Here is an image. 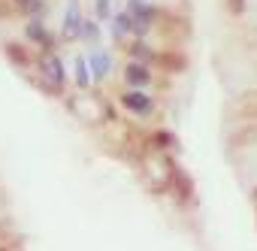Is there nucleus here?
<instances>
[{
	"label": "nucleus",
	"instance_id": "nucleus-1",
	"mask_svg": "<svg viewBox=\"0 0 257 251\" xmlns=\"http://www.w3.org/2000/svg\"><path fill=\"white\" fill-rule=\"evenodd\" d=\"M40 85H43V91H49V94H61V85L67 82V76H64V64L58 61V55H43V61H40Z\"/></svg>",
	"mask_w": 257,
	"mask_h": 251
},
{
	"label": "nucleus",
	"instance_id": "nucleus-2",
	"mask_svg": "<svg viewBox=\"0 0 257 251\" xmlns=\"http://www.w3.org/2000/svg\"><path fill=\"white\" fill-rule=\"evenodd\" d=\"M88 67H91L94 82H103V79L109 76V70H112V58H109V52H103V49L88 52Z\"/></svg>",
	"mask_w": 257,
	"mask_h": 251
},
{
	"label": "nucleus",
	"instance_id": "nucleus-3",
	"mask_svg": "<svg viewBox=\"0 0 257 251\" xmlns=\"http://www.w3.org/2000/svg\"><path fill=\"white\" fill-rule=\"evenodd\" d=\"M121 103H124V109H131V112H140V115H149V112H152V97H149L146 91H140V88L127 91V94L121 97Z\"/></svg>",
	"mask_w": 257,
	"mask_h": 251
},
{
	"label": "nucleus",
	"instance_id": "nucleus-4",
	"mask_svg": "<svg viewBox=\"0 0 257 251\" xmlns=\"http://www.w3.org/2000/svg\"><path fill=\"white\" fill-rule=\"evenodd\" d=\"M124 79H127V85H131V88H143V85L152 82L149 67H146L143 61H131V64H127V67H124Z\"/></svg>",
	"mask_w": 257,
	"mask_h": 251
},
{
	"label": "nucleus",
	"instance_id": "nucleus-5",
	"mask_svg": "<svg viewBox=\"0 0 257 251\" xmlns=\"http://www.w3.org/2000/svg\"><path fill=\"white\" fill-rule=\"evenodd\" d=\"M25 34H28V40H31V43H37V46H43L46 52H52V46H55V40L49 37V31H46V25H43L40 19H31V22H28V28H25Z\"/></svg>",
	"mask_w": 257,
	"mask_h": 251
},
{
	"label": "nucleus",
	"instance_id": "nucleus-6",
	"mask_svg": "<svg viewBox=\"0 0 257 251\" xmlns=\"http://www.w3.org/2000/svg\"><path fill=\"white\" fill-rule=\"evenodd\" d=\"M82 13H79V4H76V0H70V4H67V13H64V37H79V28H82Z\"/></svg>",
	"mask_w": 257,
	"mask_h": 251
},
{
	"label": "nucleus",
	"instance_id": "nucleus-7",
	"mask_svg": "<svg viewBox=\"0 0 257 251\" xmlns=\"http://www.w3.org/2000/svg\"><path fill=\"white\" fill-rule=\"evenodd\" d=\"M109 34L115 37V40H124L127 34H134V16L131 13H115L112 16V28H109Z\"/></svg>",
	"mask_w": 257,
	"mask_h": 251
},
{
	"label": "nucleus",
	"instance_id": "nucleus-8",
	"mask_svg": "<svg viewBox=\"0 0 257 251\" xmlns=\"http://www.w3.org/2000/svg\"><path fill=\"white\" fill-rule=\"evenodd\" d=\"M91 82H94V76H91L88 58H76V85H79V88H88Z\"/></svg>",
	"mask_w": 257,
	"mask_h": 251
},
{
	"label": "nucleus",
	"instance_id": "nucleus-9",
	"mask_svg": "<svg viewBox=\"0 0 257 251\" xmlns=\"http://www.w3.org/2000/svg\"><path fill=\"white\" fill-rule=\"evenodd\" d=\"M127 52H131V58L134 61H143V64H149L155 55H152V49L143 43V37H137V43H131V49H127Z\"/></svg>",
	"mask_w": 257,
	"mask_h": 251
},
{
	"label": "nucleus",
	"instance_id": "nucleus-10",
	"mask_svg": "<svg viewBox=\"0 0 257 251\" xmlns=\"http://www.w3.org/2000/svg\"><path fill=\"white\" fill-rule=\"evenodd\" d=\"M79 40H85V43H97V40H100V22L85 19L82 28H79Z\"/></svg>",
	"mask_w": 257,
	"mask_h": 251
},
{
	"label": "nucleus",
	"instance_id": "nucleus-11",
	"mask_svg": "<svg viewBox=\"0 0 257 251\" xmlns=\"http://www.w3.org/2000/svg\"><path fill=\"white\" fill-rule=\"evenodd\" d=\"M7 55H10V61H16L19 67L28 64V52H25L22 46H16V43H7Z\"/></svg>",
	"mask_w": 257,
	"mask_h": 251
},
{
	"label": "nucleus",
	"instance_id": "nucleus-12",
	"mask_svg": "<svg viewBox=\"0 0 257 251\" xmlns=\"http://www.w3.org/2000/svg\"><path fill=\"white\" fill-rule=\"evenodd\" d=\"M173 179H176V188H179L182 200H185V197H191V182L185 179V173H182V170H173Z\"/></svg>",
	"mask_w": 257,
	"mask_h": 251
},
{
	"label": "nucleus",
	"instance_id": "nucleus-13",
	"mask_svg": "<svg viewBox=\"0 0 257 251\" xmlns=\"http://www.w3.org/2000/svg\"><path fill=\"white\" fill-rule=\"evenodd\" d=\"M112 0H94V13H97V19H112Z\"/></svg>",
	"mask_w": 257,
	"mask_h": 251
},
{
	"label": "nucleus",
	"instance_id": "nucleus-14",
	"mask_svg": "<svg viewBox=\"0 0 257 251\" xmlns=\"http://www.w3.org/2000/svg\"><path fill=\"white\" fill-rule=\"evenodd\" d=\"M25 13H28L31 19H40V16L46 13V0H31V4L25 7Z\"/></svg>",
	"mask_w": 257,
	"mask_h": 251
},
{
	"label": "nucleus",
	"instance_id": "nucleus-15",
	"mask_svg": "<svg viewBox=\"0 0 257 251\" xmlns=\"http://www.w3.org/2000/svg\"><path fill=\"white\" fill-rule=\"evenodd\" d=\"M161 64H164L167 70H182V67H185V61H182L179 55H164V58H161Z\"/></svg>",
	"mask_w": 257,
	"mask_h": 251
},
{
	"label": "nucleus",
	"instance_id": "nucleus-16",
	"mask_svg": "<svg viewBox=\"0 0 257 251\" xmlns=\"http://www.w3.org/2000/svg\"><path fill=\"white\" fill-rule=\"evenodd\" d=\"M242 7H245L242 0H230V10H233V13H242Z\"/></svg>",
	"mask_w": 257,
	"mask_h": 251
},
{
	"label": "nucleus",
	"instance_id": "nucleus-17",
	"mask_svg": "<svg viewBox=\"0 0 257 251\" xmlns=\"http://www.w3.org/2000/svg\"><path fill=\"white\" fill-rule=\"evenodd\" d=\"M13 4H16V7H22V10H25V7H28V4H31V0H13Z\"/></svg>",
	"mask_w": 257,
	"mask_h": 251
}]
</instances>
